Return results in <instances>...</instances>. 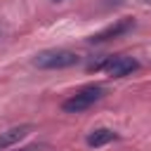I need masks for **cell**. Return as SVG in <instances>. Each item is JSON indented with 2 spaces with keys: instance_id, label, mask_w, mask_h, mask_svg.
Here are the masks:
<instances>
[{
  "instance_id": "obj_1",
  "label": "cell",
  "mask_w": 151,
  "mask_h": 151,
  "mask_svg": "<svg viewBox=\"0 0 151 151\" xmlns=\"http://www.w3.org/2000/svg\"><path fill=\"white\" fill-rule=\"evenodd\" d=\"M104 94H106L104 85L92 83V85L80 87L76 94H71V97L61 104V109H64V113H83V111H87L90 106H94L99 99H104Z\"/></svg>"
},
{
  "instance_id": "obj_2",
  "label": "cell",
  "mask_w": 151,
  "mask_h": 151,
  "mask_svg": "<svg viewBox=\"0 0 151 151\" xmlns=\"http://www.w3.org/2000/svg\"><path fill=\"white\" fill-rule=\"evenodd\" d=\"M80 61V57L71 50H64V47H52V50H42L33 57V66L38 68H45V71H54V68H68V66H76Z\"/></svg>"
},
{
  "instance_id": "obj_3",
  "label": "cell",
  "mask_w": 151,
  "mask_h": 151,
  "mask_svg": "<svg viewBox=\"0 0 151 151\" xmlns=\"http://www.w3.org/2000/svg\"><path fill=\"white\" fill-rule=\"evenodd\" d=\"M137 68H139V61L130 54H113V57H106L104 61L90 64V71H106L111 78H125Z\"/></svg>"
},
{
  "instance_id": "obj_4",
  "label": "cell",
  "mask_w": 151,
  "mask_h": 151,
  "mask_svg": "<svg viewBox=\"0 0 151 151\" xmlns=\"http://www.w3.org/2000/svg\"><path fill=\"white\" fill-rule=\"evenodd\" d=\"M132 28H134V19L125 17V19H118L116 24H111V26L101 28L99 33L90 35V38H87V42H106V40H111V38H118V35H123V33L132 31Z\"/></svg>"
},
{
  "instance_id": "obj_5",
  "label": "cell",
  "mask_w": 151,
  "mask_h": 151,
  "mask_svg": "<svg viewBox=\"0 0 151 151\" xmlns=\"http://www.w3.org/2000/svg\"><path fill=\"white\" fill-rule=\"evenodd\" d=\"M33 132V125L31 123H21V125H14L5 132H0V151H7L12 146H17L21 139H26L28 134Z\"/></svg>"
},
{
  "instance_id": "obj_6",
  "label": "cell",
  "mask_w": 151,
  "mask_h": 151,
  "mask_svg": "<svg viewBox=\"0 0 151 151\" xmlns=\"http://www.w3.org/2000/svg\"><path fill=\"white\" fill-rule=\"evenodd\" d=\"M116 139H118V132L116 130H109V127H97V130H92L85 137L87 146H92V149H99V146H104L109 142H116Z\"/></svg>"
},
{
  "instance_id": "obj_7",
  "label": "cell",
  "mask_w": 151,
  "mask_h": 151,
  "mask_svg": "<svg viewBox=\"0 0 151 151\" xmlns=\"http://www.w3.org/2000/svg\"><path fill=\"white\" fill-rule=\"evenodd\" d=\"M45 149H47V144H28V146H21L17 151H45Z\"/></svg>"
},
{
  "instance_id": "obj_8",
  "label": "cell",
  "mask_w": 151,
  "mask_h": 151,
  "mask_svg": "<svg viewBox=\"0 0 151 151\" xmlns=\"http://www.w3.org/2000/svg\"><path fill=\"white\" fill-rule=\"evenodd\" d=\"M144 2H146V5H151V0H144Z\"/></svg>"
},
{
  "instance_id": "obj_9",
  "label": "cell",
  "mask_w": 151,
  "mask_h": 151,
  "mask_svg": "<svg viewBox=\"0 0 151 151\" xmlns=\"http://www.w3.org/2000/svg\"><path fill=\"white\" fill-rule=\"evenodd\" d=\"M54 2H61V0H54Z\"/></svg>"
}]
</instances>
